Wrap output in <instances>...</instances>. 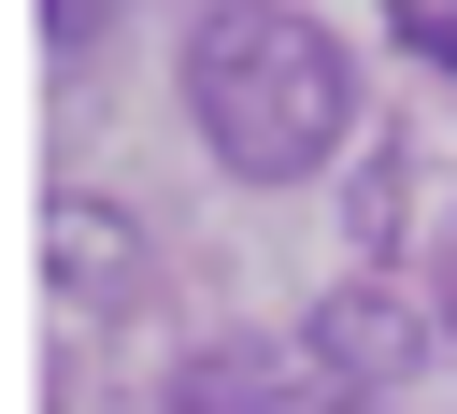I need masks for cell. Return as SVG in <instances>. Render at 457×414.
Wrapping results in <instances>:
<instances>
[{
    "instance_id": "6",
    "label": "cell",
    "mask_w": 457,
    "mask_h": 414,
    "mask_svg": "<svg viewBox=\"0 0 457 414\" xmlns=\"http://www.w3.org/2000/svg\"><path fill=\"white\" fill-rule=\"evenodd\" d=\"M271 414H371V385H343V371H314V357H300V371L271 385Z\"/></svg>"
},
{
    "instance_id": "3",
    "label": "cell",
    "mask_w": 457,
    "mask_h": 414,
    "mask_svg": "<svg viewBox=\"0 0 457 414\" xmlns=\"http://www.w3.org/2000/svg\"><path fill=\"white\" fill-rule=\"evenodd\" d=\"M43 271H57V300L114 314V300H143V228H129L114 200H57V214H43Z\"/></svg>"
},
{
    "instance_id": "1",
    "label": "cell",
    "mask_w": 457,
    "mask_h": 414,
    "mask_svg": "<svg viewBox=\"0 0 457 414\" xmlns=\"http://www.w3.org/2000/svg\"><path fill=\"white\" fill-rule=\"evenodd\" d=\"M186 114H200V143L243 186H300L357 128V57L300 0H200V29H186Z\"/></svg>"
},
{
    "instance_id": "2",
    "label": "cell",
    "mask_w": 457,
    "mask_h": 414,
    "mask_svg": "<svg viewBox=\"0 0 457 414\" xmlns=\"http://www.w3.org/2000/svg\"><path fill=\"white\" fill-rule=\"evenodd\" d=\"M300 357L343 371V385H414V371H428V314H414L400 286H328L314 328H300Z\"/></svg>"
},
{
    "instance_id": "7",
    "label": "cell",
    "mask_w": 457,
    "mask_h": 414,
    "mask_svg": "<svg viewBox=\"0 0 457 414\" xmlns=\"http://www.w3.org/2000/svg\"><path fill=\"white\" fill-rule=\"evenodd\" d=\"M100 14H114V0H43V29H57V57H100Z\"/></svg>"
},
{
    "instance_id": "4",
    "label": "cell",
    "mask_w": 457,
    "mask_h": 414,
    "mask_svg": "<svg viewBox=\"0 0 457 414\" xmlns=\"http://www.w3.org/2000/svg\"><path fill=\"white\" fill-rule=\"evenodd\" d=\"M271 385H286L271 343H186L171 385H157V414H271Z\"/></svg>"
},
{
    "instance_id": "5",
    "label": "cell",
    "mask_w": 457,
    "mask_h": 414,
    "mask_svg": "<svg viewBox=\"0 0 457 414\" xmlns=\"http://www.w3.org/2000/svg\"><path fill=\"white\" fill-rule=\"evenodd\" d=\"M400 157H414V143H371V171H357V243L400 228Z\"/></svg>"
},
{
    "instance_id": "8",
    "label": "cell",
    "mask_w": 457,
    "mask_h": 414,
    "mask_svg": "<svg viewBox=\"0 0 457 414\" xmlns=\"http://www.w3.org/2000/svg\"><path fill=\"white\" fill-rule=\"evenodd\" d=\"M443 328H457V257H443Z\"/></svg>"
}]
</instances>
